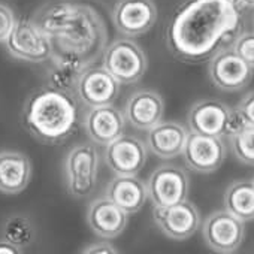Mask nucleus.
I'll list each match as a JSON object with an SVG mask.
<instances>
[{
  "label": "nucleus",
  "mask_w": 254,
  "mask_h": 254,
  "mask_svg": "<svg viewBox=\"0 0 254 254\" xmlns=\"http://www.w3.org/2000/svg\"><path fill=\"white\" fill-rule=\"evenodd\" d=\"M33 20L50 39V59L56 67L81 75L103 57L108 29L93 6L53 3L42 8Z\"/></svg>",
  "instance_id": "f257e3e1"
},
{
  "label": "nucleus",
  "mask_w": 254,
  "mask_h": 254,
  "mask_svg": "<svg viewBox=\"0 0 254 254\" xmlns=\"http://www.w3.org/2000/svg\"><path fill=\"white\" fill-rule=\"evenodd\" d=\"M239 9L232 0H191L168 30L172 53L189 63L209 59L236 38Z\"/></svg>",
  "instance_id": "f03ea898"
},
{
  "label": "nucleus",
  "mask_w": 254,
  "mask_h": 254,
  "mask_svg": "<svg viewBox=\"0 0 254 254\" xmlns=\"http://www.w3.org/2000/svg\"><path fill=\"white\" fill-rule=\"evenodd\" d=\"M23 117L27 130L38 141L48 145L62 144L76 130V100L70 91L50 85L30 94Z\"/></svg>",
  "instance_id": "7ed1b4c3"
},
{
  "label": "nucleus",
  "mask_w": 254,
  "mask_h": 254,
  "mask_svg": "<svg viewBox=\"0 0 254 254\" xmlns=\"http://www.w3.org/2000/svg\"><path fill=\"white\" fill-rule=\"evenodd\" d=\"M189 132L229 138L241 127L245 126L244 120L236 109H232L221 100L202 99L194 102L187 114Z\"/></svg>",
  "instance_id": "20e7f679"
},
{
  "label": "nucleus",
  "mask_w": 254,
  "mask_h": 254,
  "mask_svg": "<svg viewBox=\"0 0 254 254\" xmlns=\"http://www.w3.org/2000/svg\"><path fill=\"white\" fill-rule=\"evenodd\" d=\"M102 59V66L120 82V85L138 82L148 69L145 51L129 38H121L108 44Z\"/></svg>",
  "instance_id": "39448f33"
},
{
  "label": "nucleus",
  "mask_w": 254,
  "mask_h": 254,
  "mask_svg": "<svg viewBox=\"0 0 254 254\" xmlns=\"http://www.w3.org/2000/svg\"><path fill=\"white\" fill-rule=\"evenodd\" d=\"M64 175L70 196L76 199L88 197L96 186L99 175V153L91 144L72 147L64 159Z\"/></svg>",
  "instance_id": "423d86ee"
},
{
  "label": "nucleus",
  "mask_w": 254,
  "mask_h": 254,
  "mask_svg": "<svg viewBox=\"0 0 254 254\" xmlns=\"http://www.w3.org/2000/svg\"><path fill=\"white\" fill-rule=\"evenodd\" d=\"M208 76L218 90L236 93L250 85L254 67L245 63L230 47H224L209 57Z\"/></svg>",
  "instance_id": "0eeeda50"
},
{
  "label": "nucleus",
  "mask_w": 254,
  "mask_h": 254,
  "mask_svg": "<svg viewBox=\"0 0 254 254\" xmlns=\"http://www.w3.org/2000/svg\"><path fill=\"white\" fill-rule=\"evenodd\" d=\"M205 244L215 253L230 254L239 250L245 238V224L226 209L211 212L202 224Z\"/></svg>",
  "instance_id": "6e6552de"
},
{
  "label": "nucleus",
  "mask_w": 254,
  "mask_h": 254,
  "mask_svg": "<svg viewBox=\"0 0 254 254\" xmlns=\"http://www.w3.org/2000/svg\"><path fill=\"white\" fill-rule=\"evenodd\" d=\"M6 42L8 51L20 60L42 63L51 57V44L35 20L21 18L15 21Z\"/></svg>",
  "instance_id": "1a4fd4ad"
},
{
  "label": "nucleus",
  "mask_w": 254,
  "mask_h": 254,
  "mask_svg": "<svg viewBox=\"0 0 254 254\" xmlns=\"http://www.w3.org/2000/svg\"><path fill=\"white\" fill-rule=\"evenodd\" d=\"M189 174L177 165H162L154 169L147 181L148 199L154 206H169L189 197Z\"/></svg>",
  "instance_id": "9d476101"
},
{
  "label": "nucleus",
  "mask_w": 254,
  "mask_h": 254,
  "mask_svg": "<svg viewBox=\"0 0 254 254\" xmlns=\"http://www.w3.org/2000/svg\"><path fill=\"white\" fill-rule=\"evenodd\" d=\"M181 156L190 171L197 174H212L221 168L227 156V148L220 136L189 132Z\"/></svg>",
  "instance_id": "9b49d317"
},
{
  "label": "nucleus",
  "mask_w": 254,
  "mask_h": 254,
  "mask_svg": "<svg viewBox=\"0 0 254 254\" xmlns=\"http://www.w3.org/2000/svg\"><path fill=\"white\" fill-rule=\"evenodd\" d=\"M153 218L162 233L175 241L191 238L200 226L199 209L187 199L169 206H154Z\"/></svg>",
  "instance_id": "f8f14e48"
},
{
  "label": "nucleus",
  "mask_w": 254,
  "mask_h": 254,
  "mask_svg": "<svg viewBox=\"0 0 254 254\" xmlns=\"http://www.w3.org/2000/svg\"><path fill=\"white\" fill-rule=\"evenodd\" d=\"M115 29L129 38H138L153 29L157 6L153 0H118L112 9Z\"/></svg>",
  "instance_id": "ddd939ff"
},
{
  "label": "nucleus",
  "mask_w": 254,
  "mask_h": 254,
  "mask_svg": "<svg viewBox=\"0 0 254 254\" xmlns=\"http://www.w3.org/2000/svg\"><path fill=\"white\" fill-rule=\"evenodd\" d=\"M147 154L139 138L123 133L106 145L105 162L115 175H138L147 163Z\"/></svg>",
  "instance_id": "4468645a"
},
{
  "label": "nucleus",
  "mask_w": 254,
  "mask_h": 254,
  "mask_svg": "<svg viewBox=\"0 0 254 254\" xmlns=\"http://www.w3.org/2000/svg\"><path fill=\"white\" fill-rule=\"evenodd\" d=\"M75 90L81 102L93 108L114 103L120 94V82L103 66L93 64L81 72Z\"/></svg>",
  "instance_id": "2eb2a0df"
},
{
  "label": "nucleus",
  "mask_w": 254,
  "mask_h": 254,
  "mask_svg": "<svg viewBox=\"0 0 254 254\" xmlns=\"http://www.w3.org/2000/svg\"><path fill=\"white\" fill-rule=\"evenodd\" d=\"M165 100L156 90L141 88L132 93L124 106V118L138 130H148L163 120Z\"/></svg>",
  "instance_id": "dca6fc26"
},
{
  "label": "nucleus",
  "mask_w": 254,
  "mask_h": 254,
  "mask_svg": "<svg viewBox=\"0 0 254 254\" xmlns=\"http://www.w3.org/2000/svg\"><path fill=\"white\" fill-rule=\"evenodd\" d=\"M126 118L112 105L93 106L84 117V127L88 138L99 145H108L123 135Z\"/></svg>",
  "instance_id": "f3484780"
},
{
  "label": "nucleus",
  "mask_w": 254,
  "mask_h": 254,
  "mask_svg": "<svg viewBox=\"0 0 254 254\" xmlns=\"http://www.w3.org/2000/svg\"><path fill=\"white\" fill-rule=\"evenodd\" d=\"M129 221V214L114 203L108 196L90 202L87 223L90 229L103 239H114L123 233Z\"/></svg>",
  "instance_id": "a211bd4d"
},
{
  "label": "nucleus",
  "mask_w": 254,
  "mask_h": 254,
  "mask_svg": "<svg viewBox=\"0 0 254 254\" xmlns=\"http://www.w3.org/2000/svg\"><path fill=\"white\" fill-rule=\"evenodd\" d=\"M189 129L177 121H160L147 130V147L159 159L171 160L181 156Z\"/></svg>",
  "instance_id": "6ab92c4d"
},
{
  "label": "nucleus",
  "mask_w": 254,
  "mask_h": 254,
  "mask_svg": "<svg viewBox=\"0 0 254 254\" xmlns=\"http://www.w3.org/2000/svg\"><path fill=\"white\" fill-rule=\"evenodd\" d=\"M106 196L127 214H136L148 199L147 186L138 175H115L106 186Z\"/></svg>",
  "instance_id": "aec40b11"
},
{
  "label": "nucleus",
  "mask_w": 254,
  "mask_h": 254,
  "mask_svg": "<svg viewBox=\"0 0 254 254\" xmlns=\"http://www.w3.org/2000/svg\"><path fill=\"white\" fill-rule=\"evenodd\" d=\"M32 180V162L20 151H0V191L18 194Z\"/></svg>",
  "instance_id": "412c9836"
},
{
  "label": "nucleus",
  "mask_w": 254,
  "mask_h": 254,
  "mask_svg": "<svg viewBox=\"0 0 254 254\" xmlns=\"http://www.w3.org/2000/svg\"><path fill=\"white\" fill-rule=\"evenodd\" d=\"M224 209L238 217L239 220H254V184L253 181L239 180L233 181L224 191Z\"/></svg>",
  "instance_id": "4be33fe9"
},
{
  "label": "nucleus",
  "mask_w": 254,
  "mask_h": 254,
  "mask_svg": "<svg viewBox=\"0 0 254 254\" xmlns=\"http://www.w3.org/2000/svg\"><path fill=\"white\" fill-rule=\"evenodd\" d=\"M3 239L12 242L18 248H26L35 239V227L27 217L14 215L3 224Z\"/></svg>",
  "instance_id": "5701e85b"
},
{
  "label": "nucleus",
  "mask_w": 254,
  "mask_h": 254,
  "mask_svg": "<svg viewBox=\"0 0 254 254\" xmlns=\"http://www.w3.org/2000/svg\"><path fill=\"white\" fill-rule=\"evenodd\" d=\"M230 150L242 165L254 166V126L245 124L238 132L229 136Z\"/></svg>",
  "instance_id": "b1692460"
},
{
  "label": "nucleus",
  "mask_w": 254,
  "mask_h": 254,
  "mask_svg": "<svg viewBox=\"0 0 254 254\" xmlns=\"http://www.w3.org/2000/svg\"><path fill=\"white\" fill-rule=\"evenodd\" d=\"M230 48L251 67H254V30L242 32L232 41Z\"/></svg>",
  "instance_id": "393cba45"
},
{
  "label": "nucleus",
  "mask_w": 254,
  "mask_h": 254,
  "mask_svg": "<svg viewBox=\"0 0 254 254\" xmlns=\"http://www.w3.org/2000/svg\"><path fill=\"white\" fill-rule=\"evenodd\" d=\"M78 76L76 73L73 72H69L66 69H62V67H56L53 69L51 72V76H50V85L54 87V88H59V90H64V91H70L75 90L76 87V81H78Z\"/></svg>",
  "instance_id": "a878e982"
},
{
  "label": "nucleus",
  "mask_w": 254,
  "mask_h": 254,
  "mask_svg": "<svg viewBox=\"0 0 254 254\" xmlns=\"http://www.w3.org/2000/svg\"><path fill=\"white\" fill-rule=\"evenodd\" d=\"M245 124L254 126V90L247 93L235 108Z\"/></svg>",
  "instance_id": "bb28decb"
},
{
  "label": "nucleus",
  "mask_w": 254,
  "mask_h": 254,
  "mask_svg": "<svg viewBox=\"0 0 254 254\" xmlns=\"http://www.w3.org/2000/svg\"><path fill=\"white\" fill-rule=\"evenodd\" d=\"M14 12L6 6L0 3V42H5L15 26Z\"/></svg>",
  "instance_id": "cd10ccee"
},
{
  "label": "nucleus",
  "mask_w": 254,
  "mask_h": 254,
  "mask_svg": "<svg viewBox=\"0 0 254 254\" xmlns=\"http://www.w3.org/2000/svg\"><path fill=\"white\" fill-rule=\"evenodd\" d=\"M81 253H87V254H97V253H108V254H115L118 253L117 247L109 244V242H94V244H90L87 247H84V250H81Z\"/></svg>",
  "instance_id": "c85d7f7f"
},
{
  "label": "nucleus",
  "mask_w": 254,
  "mask_h": 254,
  "mask_svg": "<svg viewBox=\"0 0 254 254\" xmlns=\"http://www.w3.org/2000/svg\"><path fill=\"white\" fill-rule=\"evenodd\" d=\"M20 253H21V248H18L12 242L6 239L0 241V254H20Z\"/></svg>",
  "instance_id": "c756f323"
},
{
  "label": "nucleus",
  "mask_w": 254,
  "mask_h": 254,
  "mask_svg": "<svg viewBox=\"0 0 254 254\" xmlns=\"http://www.w3.org/2000/svg\"><path fill=\"white\" fill-rule=\"evenodd\" d=\"M235 3V6L239 9V8H254V0H232Z\"/></svg>",
  "instance_id": "7c9ffc66"
},
{
  "label": "nucleus",
  "mask_w": 254,
  "mask_h": 254,
  "mask_svg": "<svg viewBox=\"0 0 254 254\" xmlns=\"http://www.w3.org/2000/svg\"><path fill=\"white\" fill-rule=\"evenodd\" d=\"M253 184H254V178H253Z\"/></svg>",
  "instance_id": "2f4dec72"
},
{
  "label": "nucleus",
  "mask_w": 254,
  "mask_h": 254,
  "mask_svg": "<svg viewBox=\"0 0 254 254\" xmlns=\"http://www.w3.org/2000/svg\"><path fill=\"white\" fill-rule=\"evenodd\" d=\"M253 24H254V20H253Z\"/></svg>",
  "instance_id": "473e14b6"
}]
</instances>
